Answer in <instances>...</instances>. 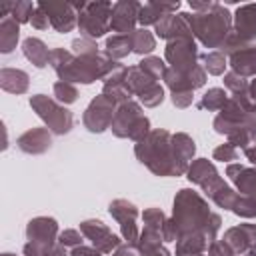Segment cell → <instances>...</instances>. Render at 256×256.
<instances>
[{
	"label": "cell",
	"instance_id": "cell-45",
	"mask_svg": "<svg viewBox=\"0 0 256 256\" xmlns=\"http://www.w3.org/2000/svg\"><path fill=\"white\" fill-rule=\"evenodd\" d=\"M102 252L100 250H96L94 246L90 248V246H78V248H72V254L70 256H100Z\"/></svg>",
	"mask_w": 256,
	"mask_h": 256
},
{
	"label": "cell",
	"instance_id": "cell-41",
	"mask_svg": "<svg viewBox=\"0 0 256 256\" xmlns=\"http://www.w3.org/2000/svg\"><path fill=\"white\" fill-rule=\"evenodd\" d=\"M30 24H32V28H36V30H48L52 24H50V18H48V14H46V10L44 8H40L38 4H36V10H34V14H32V18H30Z\"/></svg>",
	"mask_w": 256,
	"mask_h": 256
},
{
	"label": "cell",
	"instance_id": "cell-3",
	"mask_svg": "<svg viewBox=\"0 0 256 256\" xmlns=\"http://www.w3.org/2000/svg\"><path fill=\"white\" fill-rule=\"evenodd\" d=\"M50 66L56 72V76L64 82L92 84L94 80H104L118 66V62L110 60L106 54L100 52L76 56L70 50L54 48L50 54Z\"/></svg>",
	"mask_w": 256,
	"mask_h": 256
},
{
	"label": "cell",
	"instance_id": "cell-10",
	"mask_svg": "<svg viewBox=\"0 0 256 256\" xmlns=\"http://www.w3.org/2000/svg\"><path fill=\"white\" fill-rule=\"evenodd\" d=\"M116 100H112L110 96L106 94H100L96 96L88 108L84 110V116H82V122L84 126L90 130V132H104L106 128L112 126V120H114V114H116Z\"/></svg>",
	"mask_w": 256,
	"mask_h": 256
},
{
	"label": "cell",
	"instance_id": "cell-32",
	"mask_svg": "<svg viewBox=\"0 0 256 256\" xmlns=\"http://www.w3.org/2000/svg\"><path fill=\"white\" fill-rule=\"evenodd\" d=\"M138 100H140V104H144L146 108H156V106L162 104V100H164V90H162V86H160L158 82H154L152 86H148L146 90H142V92L138 94Z\"/></svg>",
	"mask_w": 256,
	"mask_h": 256
},
{
	"label": "cell",
	"instance_id": "cell-25",
	"mask_svg": "<svg viewBox=\"0 0 256 256\" xmlns=\"http://www.w3.org/2000/svg\"><path fill=\"white\" fill-rule=\"evenodd\" d=\"M18 36H20V24L10 16L2 18L0 20V52L10 54L16 48Z\"/></svg>",
	"mask_w": 256,
	"mask_h": 256
},
{
	"label": "cell",
	"instance_id": "cell-21",
	"mask_svg": "<svg viewBox=\"0 0 256 256\" xmlns=\"http://www.w3.org/2000/svg\"><path fill=\"white\" fill-rule=\"evenodd\" d=\"M180 8V2H148L140 6V14H138V22L142 26H150V24H158L166 14H176V10Z\"/></svg>",
	"mask_w": 256,
	"mask_h": 256
},
{
	"label": "cell",
	"instance_id": "cell-7",
	"mask_svg": "<svg viewBox=\"0 0 256 256\" xmlns=\"http://www.w3.org/2000/svg\"><path fill=\"white\" fill-rule=\"evenodd\" d=\"M74 8L78 12V28L84 38L96 40L110 30L114 4H110V2H80V4H74Z\"/></svg>",
	"mask_w": 256,
	"mask_h": 256
},
{
	"label": "cell",
	"instance_id": "cell-37",
	"mask_svg": "<svg viewBox=\"0 0 256 256\" xmlns=\"http://www.w3.org/2000/svg\"><path fill=\"white\" fill-rule=\"evenodd\" d=\"M224 86H226V90H230L232 94H240V92L248 90V80L230 70V72L224 76Z\"/></svg>",
	"mask_w": 256,
	"mask_h": 256
},
{
	"label": "cell",
	"instance_id": "cell-38",
	"mask_svg": "<svg viewBox=\"0 0 256 256\" xmlns=\"http://www.w3.org/2000/svg\"><path fill=\"white\" fill-rule=\"evenodd\" d=\"M82 240H84V234L74 228H68V230L60 232V236H58V244H62L64 248H78V246H82Z\"/></svg>",
	"mask_w": 256,
	"mask_h": 256
},
{
	"label": "cell",
	"instance_id": "cell-11",
	"mask_svg": "<svg viewBox=\"0 0 256 256\" xmlns=\"http://www.w3.org/2000/svg\"><path fill=\"white\" fill-rule=\"evenodd\" d=\"M108 212L120 224V232H122V238L126 240V244H136L138 238H140V232H138V226H136L138 208L128 200L118 198L108 206Z\"/></svg>",
	"mask_w": 256,
	"mask_h": 256
},
{
	"label": "cell",
	"instance_id": "cell-14",
	"mask_svg": "<svg viewBox=\"0 0 256 256\" xmlns=\"http://www.w3.org/2000/svg\"><path fill=\"white\" fill-rule=\"evenodd\" d=\"M58 224L54 218H48V216H38L34 220L28 222L26 226V238L28 242L40 246L44 252L56 244V238H58Z\"/></svg>",
	"mask_w": 256,
	"mask_h": 256
},
{
	"label": "cell",
	"instance_id": "cell-26",
	"mask_svg": "<svg viewBox=\"0 0 256 256\" xmlns=\"http://www.w3.org/2000/svg\"><path fill=\"white\" fill-rule=\"evenodd\" d=\"M132 52V44H130V34H114L106 40V50L104 54L110 60H120L124 56H128Z\"/></svg>",
	"mask_w": 256,
	"mask_h": 256
},
{
	"label": "cell",
	"instance_id": "cell-20",
	"mask_svg": "<svg viewBox=\"0 0 256 256\" xmlns=\"http://www.w3.org/2000/svg\"><path fill=\"white\" fill-rule=\"evenodd\" d=\"M228 62L232 66V72L240 74L242 78L256 76V44L236 48L228 54Z\"/></svg>",
	"mask_w": 256,
	"mask_h": 256
},
{
	"label": "cell",
	"instance_id": "cell-4",
	"mask_svg": "<svg viewBox=\"0 0 256 256\" xmlns=\"http://www.w3.org/2000/svg\"><path fill=\"white\" fill-rule=\"evenodd\" d=\"M214 130L218 134H226L228 142L236 148L246 150L256 146V112H248L234 98H230L214 118Z\"/></svg>",
	"mask_w": 256,
	"mask_h": 256
},
{
	"label": "cell",
	"instance_id": "cell-35",
	"mask_svg": "<svg viewBox=\"0 0 256 256\" xmlns=\"http://www.w3.org/2000/svg\"><path fill=\"white\" fill-rule=\"evenodd\" d=\"M142 220H144V226L146 228H152V230H158L160 232L162 226H164V222H166V216H164V212L160 208H148V210H144Z\"/></svg>",
	"mask_w": 256,
	"mask_h": 256
},
{
	"label": "cell",
	"instance_id": "cell-1",
	"mask_svg": "<svg viewBox=\"0 0 256 256\" xmlns=\"http://www.w3.org/2000/svg\"><path fill=\"white\" fill-rule=\"evenodd\" d=\"M138 160L158 176H182L188 172L190 160L196 152L194 140L184 134H170L168 130H150L134 148Z\"/></svg>",
	"mask_w": 256,
	"mask_h": 256
},
{
	"label": "cell",
	"instance_id": "cell-39",
	"mask_svg": "<svg viewBox=\"0 0 256 256\" xmlns=\"http://www.w3.org/2000/svg\"><path fill=\"white\" fill-rule=\"evenodd\" d=\"M96 52H98V46H96V42H94V40H90V38L80 36V38H76V40L72 42V54H76V56L96 54Z\"/></svg>",
	"mask_w": 256,
	"mask_h": 256
},
{
	"label": "cell",
	"instance_id": "cell-29",
	"mask_svg": "<svg viewBox=\"0 0 256 256\" xmlns=\"http://www.w3.org/2000/svg\"><path fill=\"white\" fill-rule=\"evenodd\" d=\"M228 100L230 98H228V92L224 88H210L202 96V100L198 102V108H204V110H210V112H220L226 106Z\"/></svg>",
	"mask_w": 256,
	"mask_h": 256
},
{
	"label": "cell",
	"instance_id": "cell-6",
	"mask_svg": "<svg viewBox=\"0 0 256 256\" xmlns=\"http://www.w3.org/2000/svg\"><path fill=\"white\" fill-rule=\"evenodd\" d=\"M110 128L118 138H130L134 142H140L150 132V120L144 116L138 102L128 100L116 108Z\"/></svg>",
	"mask_w": 256,
	"mask_h": 256
},
{
	"label": "cell",
	"instance_id": "cell-48",
	"mask_svg": "<svg viewBox=\"0 0 256 256\" xmlns=\"http://www.w3.org/2000/svg\"><path fill=\"white\" fill-rule=\"evenodd\" d=\"M244 154H246V158L256 166V146H250V148H246L244 150Z\"/></svg>",
	"mask_w": 256,
	"mask_h": 256
},
{
	"label": "cell",
	"instance_id": "cell-15",
	"mask_svg": "<svg viewBox=\"0 0 256 256\" xmlns=\"http://www.w3.org/2000/svg\"><path fill=\"white\" fill-rule=\"evenodd\" d=\"M140 6L138 2H116L112 8V20H110V30H114L116 34H132L138 22V14H140Z\"/></svg>",
	"mask_w": 256,
	"mask_h": 256
},
{
	"label": "cell",
	"instance_id": "cell-33",
	"mask_svg": "<svg viewBox=\"0 0 256 256\" xmlns=\"http://www.w3.org/2000/svg\"><path fill=\"white\" fill-rule=\"evenodd\" d=\"M144 72H148L154 80H164V76H166V72H168V66L164 64V60H160L158 56H148V58H144L140 64H138Z\"/></svg>",
	"mask_w": 256,
	"mask_h": 256
},
{
	"label": "cell",
	"instance_id": "cell-27",
	"mask_svg": "<svg viewBox=\"0 0 256 256\" xmlns=\"http://www.w3.org/2000/svg\"><path fill=\"white\" fill-rule=\"evenodd\" d=\"M232 182L236 184L240 194H244L256 202V168H242L232 178Z\"/></svg>",
	"mask_w": 256,
	"mask_h": 256
},
{
	"label": "cell",
	"instance_id": "cell-42",
	"mask_svg": "<svg viewBox=\"0 0 256 256\" xmlns=\"http://www.w3.org/2000/svg\"><path fill=\"white\" fill-rule=\"evenodd\" d=\"M208 256H236V254L232 252V248L224 240H214L208 246Z\"/></svg>",
	"mask_w": 256,
	"mask_h": 256
},
{
	"label": "cell",
	"instance_id": "cell-28",
	"mask_svg": "<svg viewBox=\"0 0 256 256\" xmlns=\"http://www.w3.org/2000/svg\"><path fill=\"white\" fill-rule=\"evenodd\" d=\"M130 44H132V52L144 56V54H150L156 48V38L146 28H138L130 34Z\"/></svg>",
	"mask_w": 256,
	"mask_h": 256
},
{
	"label": "cell",
	"instance_id": "cell-49",
	"mask_svg": "<svg viewBox=\"0 0 256 256\" xmlns=\"http://www.w3.org/2000/svg\"><path fill=\"white\" fill-rule=\"evenodd\" d=\"M248 92H250V96L256 100V80H252V82L248 84Z\"/></svg>",
	"mask_w": 256,
	"mask_h": 256
},
{
	"label": "cell",
	"instance_id": "cell-36",
	"mask_svg": "<svg viewBox=\"0 0 256 256\" xmlns=\"http://www.w3.org/2000/svg\"><path fill=\"white\" fill-rule=\"evenodd\" d=\"M232 212L238 214V216H242V218H256V202L252 198L240 194V198H238V202H236V206H234Z\"/></svg>",
	"mask_w": 256,
	"mask_h": 256
},
{
	"label": "cell",
	"instance_id": "cell-51",
	"mask_svg": "<svg viewBox=\"0 0 256 256\" xmlns=\"http://www.w3.org/2000/svg\"><path fill=\"white\" fill-rule=\"evenodd\" d=\"M2 256H14V254H10V252H4V254H2Z\"/></svg>",
	"mask_w": 256,
	"mask_h": 256
},
{
	"label": "cell",
	"instance_id": "cell-50",
	"mask_svg": "<svg viewBox=\"0 0 256 256\" xmlns=\"http://www.w3.org/2000/svg\"><path fill=\"white\" fill-rule=\"evenodd\" d=\"M242 256H256V250H250V252H246V254H242Z\"/></svg>",
	"mask_w": 256,
	"mask_h": 256
},
{
	"label": "cell",
	"instance_id": "cell-47",
	"mask_svg": "<svg viewBox=\"0 0 256 256\" xmlns=\"http://www.w3.org/2000/svg\"><path fill=\"white\" fill-rule=\"evenodd\" d=\"M46 256H70V254L62 244H54V246H50L46 250Z\"/></svg>",
	"mask_w": 256,
	"mask_h": 256
},
{
	"label": "cell",
	"instance_id": "cell-16",
	"mask_svg": "<svg viewBox=\"0 0 256 256\" xmlns=\"http://www.w3.org/2000/svg\"><path fill=\"white\" fill-rule=\"evenodd\" d=\"M188 180L190 182H194V184H198L206 194H210L214 188H218L224 180L218 176V172H216V168H214V164L210 162V160H206V158H198V160H194L190 166H188Z\"/></svg>",
	"mask_w": 256,
	"mask_h": 256
},
{
	"label": "cell",
	"instance_id": "cell-46",
	"mask_svg": "<svg viewBox=\"0 0 256 256\" xmlns=\"http://www.w3.org/2000/svg\"><path fill=\"white\" fill-rule=\"evenodd\" d=\"M22 254H24V256H46V252H44L40 246L32 244V242H26V244H24Z\"/></svg>",
	"mask_w": 256,
	"mask_h": 256
},
{
	"label": "cell",
	"instance_id": "cell-30",
	"mask_svg": "<svg viewBox=\"0 0 256 256\" xmlns=\"http://www.w3.org/2000/svg\"><path fill=\"white\" fill-rule=\"evenodd\" d=\"M202 64H204V70L212 76H220L224 74L226 66H228V56L220 50H210L206 54H202Z\"/></svg>",
	"mask_w": 256,
	"mask_h": 256
},
{
	"label": "cell",
	"instance_id": "cell-22",
	"mask_svg": "<svg viewBox=\"0 0 256 256\" xmlns=\"http://www.w3.org/2000/svg\"><path fill=\"white\" fill-rule=\"evenodd\" d=\"M162 242L164 240L158 230L144 226V230L140 232V238H138V250L142 256H170V252L166 250V246Z\"/></svg>",
	"mask_w": 256,
	"mask_h": 256
},
{
	"label": "cell",
	"instance_id": "cell-40",
	"mask_svg": "<svg viewBox=\"0 0 256 256\" xmlns=\"http://www.w3.org/2000/svg\"><path fill=\"white\" fill-rule=\"evenodd\" d=\"M212 158H214V160H220V162H230V160H236V158H238V148H236L234 144H230V142L220 144V146L214 150Z\"/></svg>",
	"mask_w": 256,
	"mask_h": 256
},
{
	"label": "cell",
	"instance_id": "cell-23",
	"mask_svg": "<svg viewBox=\"0 0 256 256\" xmlns=\"http://www.w3.org/2000/svg\"><path fill=\"white\" fill-rule=\"evenodd\" d=\"M30 78L24 70L18 68H2L0 70V86L4 92L10 94H24L28 90Z\"/></svg>",
	"mask_w": 256,
	"mask_h": 256
},
{
	"label": "cell",
	"instance_id": "cell-18",
	"mask_svg": "<svg viewBox=\"0 0 256 256\" xmlns=\"http://www.w3.org/2000/svg\"><path fill=\"white\" fill-rule=\"evenodd\" d=\"M156 36L164 38V40H176V38H184V36H192L190 30V22H188V14L180 12V14H166L156 26Z\"/></svg>",
	"mask_w": 256,
	"mask_h": 256
},
{
	"label": "cell",
	"instance_id": "cell-31",
	"mask_svg": "<svg viewBox=\"0 0 256 256\" xmlns=\"http://www.w3.org/2000/svg\"><path fill=\"white\" fill-rule=\"evenodd\" d=\"M54 98H56V102H60L62 106H64V104H72V102H76V98H78V90H76V86H74L72 82L58 80V82H54Z\"/></svg>",
	"mask_w": 256,
	"mask_h": 256
},
{
	"label": "cell",
	"instance_id": "cell-5",
	"mask_svg": "<svg viewBox=\"0 0 256 256\" xmlns=\"http://www.w3.org/2000/svg\"><path fill=\"white\" fill-rule=\"evenodd\" d=\"M192 36H196L206 48H222L232 32V14L218 2H212L208 10L188 14Z\"/></svg>",
	"mask_w": 256,
	"mask_h": 256
},
{
	"label": "cell",
	"instance_id": "cell-17",
	"mask_svg": "<svg viewBox=\"0 0 256 256\" xmlns=\"http://www.w3.org/2000/svg\"><path fill=\"white\" fill-rule=\"evenodd\" d=\"M224 242L232 248L234 254H246L256 250V224H238L226 230Z\"/></svg>",
	"mask_w": 256,
	"mask_h": 256
},
{
	"label": "cell",
	"instance_id": "cell-2",
	"mask_svg": "<svg viewBox=\"0 0 256 256\" xmlns=\"http://www.w3.org/2000/svg\"><path fill=\"white\" fill-rule=\"evenodd\" d=\"M174 224L178 226L180 236L186 234H204L210 242L216 240L220 230V216L208 208V202L190 188H182L174 198Z\"/></svg>",
	"mask_w": 256,
	"mask_h": 256
},
{
	"label": "cell",
	"instance_id": "cell-44",
	"mask_svg": "<svg viewBox=\"0 0 256 256\" xmlns=\"http://www.w3.org/2000/svg\"><path fill=\"white\" fill-rule=\"evenodd\" d=\"M112 256H140V250L134 244H120Z\"/></svg>",
	"mask_w": 256,
	"mask_h": 256
},
{
	"label": "cell",
	"instance_id": "cell-43",
	"mask_svg": "<svg viewBox=\"0 0 256 256\" xmlns=\"http://www.w3.org/2000/svg\"><path fill=\"white\" fill-rule=\"evenodd\" d=\"M172 104L176 108H188L192 104V92H174L172 94Z\"/></svg>",
	"mask_w": 256,
	"mask_h": 256
},
{
	"label": "cell",
	"instance_id": "cell-12",
	"mask_svg": "<svg viewBox=\"0 0 256 256\" xmlns=\"http://www.w3.org/2000/svg\"><path fill=\"white\" fill-rule=\"evenodd\" d=\"M80 232L84 234V238H88L92 242V246L96 250H100L102 254H110L112 250H116L122 240L118 234H114L102 220H84L80 224Z\"/></svg>",
	"mask_w": 256,
	"mask_h": 256
},
{
	"label": "cell",
	"instance_id": "cell-34",
	"mask_svg": "<svg viewBox=\"0 0 256 256\" xmlns=\"http://www.w3.org/2000/svg\"><path fill=\"white\" fill-rule=\"evenodd\" d=\"M34 10H36V4L32 2H12L10 18H14L18 24H24V22H30Z\"/></svg>",
	"mask_w": 256,
	"mask_h": 256
},
{
	"label": "cell",
	"instance_id": "cell-13",
	"mask_svg": "<svg viewBox=\"0 0 256 256\" xmlns=\"http://www.w3.org/2000/svg\"><path fill=\"white\" fill-rule=\"evenodd\" d=\"M38 6L46 10L50 24L56 32L66 34L74 26H78V12L72 2H38Z\"/></svg>",
	"mask_w": 256,
	"mask_h": 256
},
{
	"label": "cell",
	"instance_id": "cell-8",
	"mask_svg": "<svg viewBox=\"0 0 256 256\" xmlns=\"http://www.w3.org/2000/svg\"><path fill=\"white\" fill-rule=\"evenodd\" d=\"M30 108L46 122L48 130L62 136L68 134L74 126V116L68 108H64L60 102L48 98L46 94H36L30 98Z\"/></svg>",
	"mask_w": 256,
	"mask_h": 256
},
{
	"label": "cell",
	"instance_id": "cell-9",
	"mask_svg": "<svg viewBox=\"0 0 256 256\" xmlns=\"http://www.w3.org/2000/svg\"><path fill=\"white\" fill-rule=\"evenodd\" d=\"M166 62L170 64V68L178 74H192L200 64H198V50H196V42L192 36H184V38H176L170 40L166 44Z\"/></svg>",
	"mask_w": 256,
	"mask_h": 256
},
{
	"label": "cell",
	"instance_id": "cell-19",
	"mask_svg": "<svg viewBox=\"0 0 256 256\" xmlns=\"http://www.w3.org/2000/svg\"><path fill=\"white\" fill-rule=\"evenodd\" d=\"M16 146L26 154H44L52 146V136L48 128H30L18 136Z\"/></svg>",
	"mask_w": 256,
	"mask_h": 256
},
{
	"label": "cell",
	"instance_id": "cell-24",
	"mask_svg": "<svg viewBox=\"0 0 256 256\" xmlns=\"http://www.w3.org/2000/svg\"><path fill=\"white\" fill-rule=\"evenodd\" d=\"M22 52H24V56L36 66V68H44V66H48L50 64V50L46 48V44L40 40V38H26L24 42H22Z\"/></svg>",
	"mask_w": 256,
	"mask_h": 256
}]
</instances>
